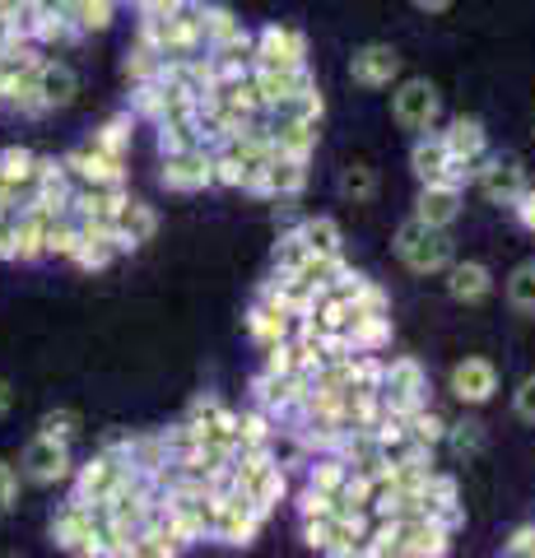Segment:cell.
<instances>
[{"label": "cell", "instance_id": "cell-43", "mask_svg": "<svg viewBox=\"0 0 535 558\" xmlns=\"http://www.w3.org/2000/svg\"><path fill=\"white\" fill-rule=\"evenodd\" d=\"M10 410H14V387H10L5 377H0V418H5Z\"/></svg>", "mask_w": 535, "mask_h": 558}, {"label": "cell", "instance_id": "cell-48", "mask_svg": "<svg viewBox=\"0 0 535 558\" xmlns=\"http://www.w3.org/2000/svg\"><path fill=\"white\" fill-rule=\"evenodd\" d=\"M5 558H20V554H5Z\"/></svg>", "mask_w": 535, "mask_h": 558}, {"label": "cell", "instance_id": "cell-13", "mask_svg": "<svg viewBox=\"0 0 535 558\" xmlns=\"http://www.w3.org/2000/svg\"><path fill=\"white\" fill-rule=\"evenodd\" d=\"M154 229H159V219H154V209L145 201H131L117 209V223H112V233H117V252H135L141 242L154 238Z\"/></svg>", "mask_w": 535, "mask_h": 558}, {"label": "cell", "instance_id": "cell-25", "mask_svg": "<svg viewBox=\"0 0 535 558\" xmlns=\"http://www.w3.org/2000/svg\"><path fill=\"white\" fill-rule=\"evenodd\" d=\"M247 326H252V336L270 349V344H280V340L289 336V312H284L280 303H270V299H266L262 307L252 312V322H247Z\"/></svg>", "mask_w": 535, "mask_h": 558}, {"label": "cell", "instance_id": "cell-4", "mask_svg": "<svg viewBox=\"0 0 535 558\" xmlns=\"http://www.w3.org/2000/svg\"><path fill=\"white\" fill-rule=\"evenodd\" d=\"M51 539L65 554L80 549H98V508H84V502H61L57 517H51Z\"/></svg>", "mask_w": 535, "mask_h": 558}, {"label": "cell", "instance_id": "cell-7", "mask_svg": "<svg viewBox=\"0 0 535 558\" xmlns=\"http://www.w3.org/2000/svg\"><path fill=\"white\" fill-rule=\"evenodd\" d=\"M391 112L405 131H428L438 121V89L428 80H405L391 98Z\"/></svg>", "mask_w": 535, "mask_h": 558}, {"label": "cell", "instance_id": "cell-2", "mask_svg": "<svg viewBox=\"0 0 535 558\" xmlns=\"http://www.w3.org/2000/svg\"><path fill=\"white\" fill-rule=\"evenodd\" d=\"M20 475L38 488H51V484H65L75 475V457H71V442L61 438H47V433H33L24 457H20Z\"/></svg>", "mask_w": 535, "mask_h": 558}, {"label": "cell", "instance_id": "cell-40", "mask_svg": "<svg viewBox=\"0 0 535 558\" xmlns=\"http://www.w3.org/2000/svg\"><path fill=\"white\" fill-rule=\"evenodd\" d=\"M516 414H522L526 424H535V377H526L522 387H516Z\"/></svg>", "mask_w": 535, "mask_h": 558}, {"label": "cell", "instance_id": "cell-17", "mask_svg": "<svg viewBox=\"0 0 535 558\" xmlns=\"http://www.w3.org/2000/svg\"><path fill=\"white\" fill-rule=\"evenodd\" d=\"M303 182H307V163L275 154V159L262 168V182H256V191H270V196H299Z\"/></svg>", "mask_w": 535, "mask_h": 558}, {"label": "cell", "instance_id": "cell-32", "mask_svg": "<svg viewBox=\"0 0 535 558\" xmlns=\"http://www.w3.org/2000/svg\"><path fill=\"white\" fill-rule=\"evenodd\" d=\"M344 480H350V470H344V461H321L317 470H313V494H321V498H336L340 488H344Z\"/></svg>", "mask_w": 535, "mask_h": 558}, {"label": "cell", "instance_id": "cell-49", "mask_svg": "<svg viewBox=\"0 0 535 558\" xmlns=\"http://www.w3.org/2000/svg\"><path fill=\"white\" fill-rule=\"evenodd\" d=\"M135 5H141V0H135Z\"/></svg>", "mask_w": 535, "mask_h": 558}, {"label": "cell", "instance_id": "cell-26", "mask_svg": "<svg viewBox=\"0 0 535 558\" xmlns=\"http://www.w3.org/2000/svg\"><path fill=\"white\" fill-rule=\"evenodd\" d=\"M299 238H303V247L313 252V256H340V229L331 219H307L303 229H299Z\"/></svg>", "mask_w": 535, "mask_h": 558}, {"label": "cell", "instance_id": "cell-18", "mask_svg": "<svg viewBox=\"0 0 535 558\" xmlns=\"http://www.w3.org/2000/svg\"><path fill=\"white\" fill-rule=\"evenodd\" d=\"M340 340L350 344V354H373L391 340V322L387 317H368V312H354L350 326L340 330Z\"/></svg>", "mask_w": 535, "mask_h": 558}, {"label": "cell", "instance_id": "cell-22", "mask_svg": "<svg viewBox=\"0 0 535 558\" xmlns=\"http://www.w3.org/2000/svg\"><path fill=\"white\" fill-rule=\"evenodd\" d=\"M33 163H38V154L24 149V145H5L0 149V172L10 178L14 196H20V205L28 201V186H33Z\"/></svg>", "mask_w": 535, "mask_h": 558}, {"label": "cell", "instance_id": "cell-30", "mask_svg": "<svg viewBox=\"0 0 535 558\" xmlns=\"http://www.w3.org/2000/svg\"><path fill=\"white\" fill-rule=\"evenodd\" d=\"M340 196H350V201H373L377 196V172L368 168V163H350L340 172Z\"/></svg>", "mask_w": 535, "mask_h": 558}, {"label": "cell", "instance_id": "cell-15", "mask_svg": "<svg viewBox=\"0 0 535 558\" xmlns=\"http://www.w3.org/2000/svg\"><path fill=\"white\" fill-rule=\"evenodd\" d=\"M303 57L307 43L293 28H266L262 43H256V65H303Z\"/></svg>", "mask_w": 535, "mask_h": 558}, {"label": "cell", "instance_id": "cell-21", "mask_svg": "<svg viewBox=\"0 0 535 558\" xmlns=\"http://www.w3.org/2000/svg\"><path fill=\"white\" fill-rule=\"evenodd\" d=\"M447 289H452L457 303H479L485 293L494 289L489 270L479 266V260H465V266H452V279H447Z\"/></svg>", "mask_w": 535, "mask_h": 558}, {"label": "cell", "instance_id": "cell-45", "mask_svg": "<svg viewBox=\"0 0 535 558\" xmlns=\"http://www.w3.org/2000/svg\"><path fill=\"white\" fill-rule=\"evenodd\" d=\"M452 0H414V10H428V14H442Z\"/></svg>", "mask_w": 535, "mask_h": 558}, {"label": "cell", "instance_id": "cell-12", "mask_svg": "<svg viewBox=\"0 0 535 558\" xmlns=\"http://www.w3.org/2000/svg\"><path fill=\"white\" fill-rule=\"evenodd\" d=\"M256 94H262L266 108H280L284 98L303 94L307 84H313V75H307L303 65H256Z\"/></svg>", "mask_w": 535, "mask_h": 558}, {"label": "cell", "instance_id": "cell-31", "mask_svg": "<svg viewBox=\"0 0 535 558\" xmlns=\"http://www.w3.org/2000/svg\"><path fill=\"white\" fill-rule=\"evenodd\" d=\"M508 299L516 312H535V260H526V266H516L512 279H508Z\"/></svg>", "mask_w": 535, "mask_h": 558}, {"label": "cell", "instance_id": "cell-47", "mask_svg": "<svg viewBox=\"0 0 535 558\" xmlns=\"http://www.w3.org/2000/svg\"><path fill=\"white\" fill-rule=\"evenodd\" d=\"M0 215H10V205H5V201H0Z\"/></svg>", "mask_w": 535, "mask_h": 558}, {"label": "cell", "instance_id": "cell-41", "mask_svg": "<svg viewBox=\"0 0 535 558\" xmlns=\"http://www.w3.org/2000/svg\"><path fill=\"white\" fill-rule=\"evenodd\" d=\"M0 260H14V209L0 215Z\"/></svg>", "mask_w": 535, "mask_h": 558}, {"label": "cell", "instance_id": "cell-3", "mask_svg": "<svg viewBox=\"0 0 535 558\" xmlns=\"http://www.w3.org/2000/svg\"><path fill=\"white\" fill-rule=\"evenodd\" d=\"M424 391H428V377L414 359H396L391 368H382V387H377V396H382V405L391 414H414L424 405Z\"/></svg>", "mask_w": 535, "mask_h": 558}, {"label": "cell", "instance_id": "cell-20", "mask_svg": "<svg viewBox=\"0 0 535 558\" xmlns=\"http://www.w3.org/2000/svg\"><path fill=\"white\" fill-rule=\"evenodd\" d=\"M275 140V154H284V159H303L317 149V126H307V121H280V126L270 131Z\"/></svg>", "mask_w": 535, "mask_h": 558}, {"label": "cell", "instance_id": "cell-34", "mask_svg": "<svg viewBox=\"0 0 535 558\" xmlns=\"http://www.w3.org/2000/svg\"><path fill=\"white\" fill-rule=\"evenodd\" d=\"M38 433H47V438H61V442H71L75 433H80V414H75V410H51V414H42Z\"/></svg>", "mask_w": 535, "mask_h": 558}, {"label": "cell", "instance_id": "cell-6", "mask_svg": "<svg viewBox=\"0 0 535 558\" xmlns=\"http://www.w3.org/2000/svg\"><path fill=\"white\" fill-rule=\"evenodd\" d=\"M475 178H479V191L494 201V205H516L526 196V168H522V159H479L475 168Z\"/></svg>", "mask_w": 535, "mask_h": 558}, {"label": "cell", "instance_id": "cell-46", "mask_svg": "<svg viewBox=\"0 0 535 558\" xmlns=\"http://www.w3.org/2000/svg\"><path fill=\"white\" fill-rule=\"evenodd\" d=\"M42 5H51V10H65V5H71V0H42Z\"/></svg>", "mask_w": 535, "mask_h": 558}, {"label": "cell", "instance_id": "cell-42", "mask_svg": "<svg viewBox=\"0 0 535 558\" xmlns=\"http://www.w3.org/2000/svg\"><path fill=\"white\" fill-rule=\"evenodd\" d=\"M516 205H522V223H526V229L535 233V191H526V196L516 201Z\"/></svg>", "mask_w": 535, "mask_h": 558}, {"label": "cell", "instance_id": "cell-14", "mask_svg": "<svg viewBox=\"0 0 535 558\" xmlns=\"http://www.w3.org/2000/svg\"><path fill=\"white\" fill-rule=\"evenodd\" d=\"M75 94H80V80H75L71 65L65 61H38V98H42L47 112L71 108Z\"/></svg>", "mask_w": 535, "mask_h": 558}, {"label": "cell", "instance_id": "cell-35", "mask_svg": "<svg viewBox=\"0 0 535 558\" xmlns=\"http://www.w3.org/2000/svg\"><path fill=\"white\" fill-rule=\"evenodd\" d=\"M479 447H485V424L465 418V424H457V428H452V451H457V457H475Z\"/></svg>", "mask_w": 535, "mask_h": 558}, {"label": "cell", "instance_id": "cell-37", "mask_svg": "<svg viewBox=\"0 0 535 558\" xmlns=\"http://www.w3.org/2000/svg\"><path fill=\"white\" fill-rule=\"evenodd\" d=\"M307 256H313V252L303 247V238H299V233H289V238H280V247H275V266H280L284 275H293Z\"/></svg>", "mask_w": 535, "mask_h": 558}, {"label": "cell", "instance_id": "cell-19", "mask_svg": "<svg viewBox=\"0 0 535 558\" xmlns=\"http://www.w3.org/2000/svg\"><path fill=\"white\" fill-rule=\"evenodd\" d=\"M461 215V191L452 186H424L420 191V209H414V219L428 223V229H447Z\"/></svg>", "mask_w": 535, "mask_h": 558}, {"label": "cell", "instance_id": "cell-39", "mask_svg": "<svg viewBox=\"0 0 535 558\" xmlns=\"http://www.w3.org/2000/svg\"><path fill=\"white\" fill-rule=\"evenodd\" d=\"M503 558H535V526H526V531H516V535L508 539V549H503Z\"/></svg>", "mask_w": 535, "mask_h": 558}, {"label": "cell", "instance_id": "cell-44", "mask_svg": "<svg viewBox=\"0 0 535 558\" xmlns=\"http://www.w3.org/2000/svg\"><path fill=\"white\" fill-rule=\"evenodd\" d=\"M71 558H131L126 549H80V554H71Z\"/></svg>", "mask_w": 535, "mask_h": 558}, {"label": "cell", "instance_id": "cell-23", "mask_svg": "<svg viewBox=\"0 0 535 558\" xmlns=\"http://www.w3.org/2000/svg\"><path fill=\"white\" fill-rule=\"evenodd\" d=\"M131 112L126 117H112V121H102V126L94 131V140L89 145L98 149V154H108V159H117V163H126V149H131Z\"/></svg>", "mask_w": 535, "mask_h": 558}, {"label": "cell", "instance_id": "cell-36", "mask_svg": "<svg viewBox=\"0 0 535 558\" xmlns=\"http://www.w3.org/2000/svg\"><path fill=\"white\" fill-rule=\"evenodd\" d=\"M215 182H223V186H252V172H247L243 159H233V154L223 149L215 159Z\"/></svg>", "mask_w": 535, "mask_h": 558}, {"label": "cell", "instance_id": "cell-11", "mask_svg": "<svg viewBox=\"0 0 535 558\" xmlns=\"http://www.w3.org/2000/svg\"><path fill=\"white\" fill-rule=\"evenodd\" d=\"M494 391H498V368L489 359H461L452 368V396L461 405H485Z\"/></svg>", "mask_w": 535, "mask_h": 558}, {"label": "cell", "instance_id": "cell-24", "mask_svg": "<svg viewBox=\"0 0 535 558\" xmlns=\"http://www.w3.org/2000/svg\"><path fill=\"white\" fill-rule=\"evenodd\" d=\"M65 20H71L75 38L80 33H102L112 24V0H71V5H65Z\"/></svg>", "mask_w": 535, "mask_h": 558}, {"label": "cell", "instance_id": "cell-9", "mask_svg": "<svg viewBox=\"0 0 535 558\" xmlns=\"http://www.w3.org/2000/svg\"><path fill=\"white\" fill-rule=\"evenodd\" d=\"M350 75H354V84H364V89H387V84L401 75V57H396V47H387V43H368L354 51Z\"/></svg>", "mask_w": 535, "mask_h": 558}, {"label": "cell", "instance_id": "cell-38", "mask_svg": "<svg viewBox=\"0 0 535 558\" xmlns=\"http://www.w3.org/2000/svg\"><path fill=\"white\" fill-rule=\"evenodd\" d=\"M14 498H20V475L10 461H0V517L14 512Z\"/></svg>", "mask_w": 535, "mask_h": 558}, {"label": "cell", "instance_id": "cell-29", "mask_svg": "<svg viewBox=\"0 0 535 558\" xmlns=\"http://www.w3.org/2000/svg\"><path fill=\"white\" fill-rule=\"evenodd\" d=\"M159 70H163V57L145 38H135V47L126 51V75L135 84H149V80H159Z\"/></svg>", "mask_w": 535, "mask_h": 558}, {"label": "cell", "instance_id": "cell-8", "mask_svg": "<svg viewBox=\"0 0 535 558\" xmlns=\"http://www.w3.org/2000/svg\"><path fill=\"white\" fill-rule=\"evenodd\" d=\"M256 508L243 494H229V498H215V521H210V535L223 539V545H252L256 535Z\"/></svg>", "mask_w": 535, "mask_h": 558}, {"label": "cell", "instance_id": "cell-1", "mask_svg": "<svg viewBox=\"0 0 535 558\" xmlns=\"http://www.w3.org/2000/svg\"><path fill=\"white\" fill-rule=\"evenodd\" d=\"M396 256H401L414 275H434V270L452 266V238L442 229H428V223L410 219V223H401V233H396Z\"/></svg>", "mask_w": 535, "mask_h": 558}, {"label": "cell", "instance_id": "cell-10", "mask_svg": "<svg viewBox=\"0 0 535 558\" xmlns=\"http://www.w3.org/2000/svg\"><path fill=\"white\" fill-rule=\"evenodd\" d=\"M210 182H215V159L205 149L168 154L163 159V186L168 191H205Z\"/></svg>", "mask_w": 535, "mask_h": 558}, {"label": "cell", "instance_id": "cell-16", "mask_svg": "<svg viewBox=\"0 0 535 558\" xmlns=\"http://www.w3.org/2000/svg\"><path fill=\"white\" fill-rule=\"evenodd\" d=\"M442 145H447V154H452L457 163L475 168L479 159H485V126H479L475 117H457V121H452V131L442 135Z\"/></svg>", "mask_w": 535, "mask_h": 558}, {"label": "cell", "instance_id": "cell-5", "mask_svg": "<svg viewBox=\"0 0 535 558\" xmlns=\"http://www.w3.org/2000/svg\"><path fill=\"white\" fill-rule=\"evenodd\" d=\"M61 168L71 172L75 186H94V191H117V186L126 182V168L117 163V159H108V154H98L94 145L71 149V154L61 159Z\"/></svg>", "mask_w": 535, "mask_h": 558}, {"label": "cell", "instance_id": "cell-28", "mask_svg": "<svg viewBox=\"0 0 535 558\" xmlns=\"http://www.w3.org/2000/svg\"><path fill=\"white\" fill-rule=\"evenodd\" d=\"M275 112H280V121H307V126H317V121H321V94H317V84H307L303 94L284 98Z\"/></svg>", "mask_w": 535, "mask_h": 558}, {"label": "cell", "instance_id": "cell-27", "mask_svg": "<svg viewBox=\"0 0 535 558\" xmlns=\"http://www.w3.org/2000/svg\"><path fill=\"white\" fill-rule=\"evenodd\" d=\"M75 247H80V223H75V215H57V219H51V229H47V256L71 260Z\"/></svg>", "mask_w": 535, "mask_h": 558}, {"label": "cell", "instance_id": "cell-33", "mask_svg": "<svg viewBox=\"0 0 535 558\" xmlns=\"http://www.w3.org/2000/svg\"><path fill=\"white\" fill-rule=\"evenodd\" d=\"M135 117H145V121H159L163 117V84L159 80L135 84Z\"/></svg>", "mask_w": 535, "mask_h": 558}]
</instances>
